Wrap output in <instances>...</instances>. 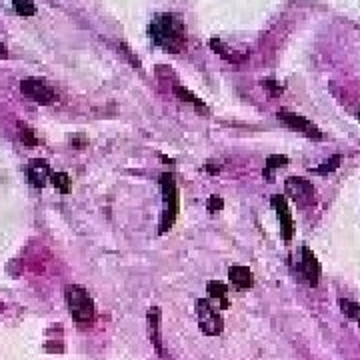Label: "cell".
<instances>
[{
	"label": "cell",
	"instance_id": "6da1fadb",
	"mask_svg": "<svg viewBox=\"0 0 360 360\" xmlns=\"http://www.w3.org/2000/svg\"><path fill=\"white\" fill-rule=\"evenodd\" d=\"M148 34L154 46L162 48L164 53L178 54L187 48L188 32L185 20L174 13H160L152 18Z\"/></svg>",
	"mask_w": 360,
	"mask_h": 360
},
{
	"label": "cell",
	"instance_id": "7a4b0ae2",
	"mask_svg": "<svg viewBox=\"0 0 360 360\" xmlns=\"http://www.w3.org/2000/svg\"><path fill=\"white\" fill-rule=\"evenodd\" d=\"M160 190H162V216H160V234L171 230L178 216V188L173 173L160 174Z\"/></svg>",
	"mask_w": 360,
	"mask_h": 360
},
{
	"label": "cell",
	"instance_id": "3957f363",
	"mask_svg": "<svg viewBox=\"0 0 360 360\" xmlns=\"http://www.w3.org/2000/svg\"><path fill=\"white\" fill-rule=\"evenodd\" d=\"M65 291H67V302L72 319L76 320L80 326L93 324L96 310H94V302L93 298H91V294L86 293L82 286H79V284H68Z\"/></svg>",
	"mask_w": 360,
	"mask_h": 360
},
{
	"label": "cell",
	"instance_id": "277c9868",
	"mask_svg": "<svg viewBox=\"0 0 360 360\" xmlns=\"http://www.w3.org/2000/svg\"><path fill=\"white\" fill-rule=\"evenodd\" d=\"M213 300L208 298H200L196 300V320H199V328L206 336H218L225 331V320L220 316V312L216 310Z\"/></svg>",
	"mask_w": 360,
	"mask_h": 360
},
{
	"label": "cell",
	"instance_id": "5b68a950",
	"mask_svg": "<svg viewBox=\"0 0 360 360\" xmlns=\"http://www.w3.org/2000/svg\"><path fill=\"white\" fill-rule=\"evenodd\" d=\"M284 192L294 200L298 208H312L316 204V190L312 182L302 176H288L284 180Z\"/></svg>",
	"mask_w": 360,
	"mask_h": 360
},
{
	"label": "cell",
	"instance_id": "8992f818",
	"mask_svg": "<svg viewBox=\"0 0 360 360\" xmlns=\"http://www.w3.org/2000/svg\"><path fill=\"white\" fill-rule=\"evenodd\" d=\"M279 120H282L288 128H293L296 133L305 134L307 138H312V140H322V133L316 124H312L307 116H300L296 112H288V110H280Z\"/></svg>",
	"mask_w": 360,
	"mask_h": 360
},
{
	"label": "cell",
	"instance_id": "52a82bcc",
	"mask_svg": "<svg viewBox=\"0 0 360 360\" xmlns=\"http://www.w3.org/2000/svg\"><path fill=\"white\" fill-rule=\"evenodd\" d=\"M20 93L25 94L27 98L39 102V105H53L56 100V94L54 91L39 79H27L20 82Z\"/></svg>",
	"mask_w": 360,
	"mask_h": 360
},
{
	"label": "cell",
	"instance_id": "ba28073f",
	"mask_svg": "<svg viewBox=\"0 0 360 360\" xmlns=\"http://www.w3.org/2000/svg\"><path fill=\"white\" fill-rule=\"evenodd\" d=\"M270 204H272V208L276 211V216H279L282 239H284V242H291L294 234V220H293V213H291V208H288V202H286L284 196L274 194V196L270 199Z\"/></svg>",
	"mask_w": 360,
	"mask_h": 360
},
{
	"label": "cell",
	"instance_id": "9c48e42d",
	"mask_svg": "<svg viewBox=\"0 0 360 360\" xmlns=\"http://www.w3.org/2000/svg\"><path fill=\"white\" fill-rule=\"evenodd\" d=\"M147 324H148V338L150 345L154 348L159 360H166V352L162 348V324H160V308L152 307L147 312Z\"/></svg>",
	"mask_w": 360,
	"mask_h": 360
},
{
	"label": "cell",
	"instance_id": "30bf717a",
	"mask_svg": "<svg viewBox=\"0 0 360 360\" xmlns=\"http://www.w3.org/2000/svg\"><path fill=\"white\" fill-rule=\"evenodd\" d=\"M300 254H302L300 256V274H302V279L307 280L308 286L316 288L320 280V262L308 246H302Z\"/></svg>",
	"mask_w": 360,
	"mask_h": 360
},
{
	"label": "cell",
	"instance_id": "8fae6325",
	"mask_svg": "<svg viewBox=\"0 0 360 360\" xmlns=\"http://www.w3.org/2000/svg\"><path fill=\"white\" fill-rule=\"evenodd\" d=\"M46 178H48V162L40 159L30 160V164H28V180H30V185L36 188H42L46 185Z\"/></svg>",
	"mask_w": 360,
	"mask_h": 360
},
{
	"label": "cell",
	"instance_id": "7c38bea8",
	"mask_svg": "<svg viewBox=\"0 0 360 360\" xmlns=\"http://www.w3.org/2000/svg\"><path fill=\"white\" fill-rule=\"evenodd\" d=\"M228 279L240 291H246V288H253L254 286L253 270L246 267H240V265L228 268Z\"/></svg>",
	"mask_w": 360,
	"mask_h": 360
},
{
	"label": "cell",
	"instance_id": "4fadbf2b",
	"mask_svg": "<svg viewBox=\"0 0 360 360\" xmlns=\"http://www.w3.org/2000/svg\"><path fill=\"white\" fill-rule=\"evenodd\" d=\"M206 291H208V296H211V300H216V307L222 308V310H227L230 305H228V288L225 282H220V280H211L208 284H206Z\"/></svg>",
	"mask_w": 360,
	"mask_h": 360
},
{
	"label": "cell",
	"instance_id": "5bb4252c",
	"mask_svg": "<svg viewBox=\"0 0 360 360\" xmlns=\"http://www.w3.org/2000/svg\"><path fill=\"white\" fill-rule=\"evenodd\" d=\"M173 93L178 100H182V102H190V105H194V107H196V110H204V112H206V105L200 100L199 96H194V94L190 93L188 88H185L182 84H173Z\"/></svg>",
	"mask_w": 360,
	"mask_h": 360
},
{
	"label": "cell",
	"instance_id": "9a60e30c",
	"mask_svg": "<svg viewBox=\"0 0 360 360\" xmlns=\"http://www.w3.org/2000/svg\"><path fill=\"white\" fill-rule=\"evenodd\" d=\"M286 164H288V159H286L284 154H270V156L267 159L265 173H262L265 180L272 182V180H274V178H272V173H274V171H279V168H284Z\"/></svg>",
	"mask_w": 360,
	"mask_h": 360
},
{
	"label": "cell",
	"instance_id": "2e32d148",
	"mask_svg": "<svg viewBox=\"0 0 360 360\" xmlns=\"http://www.w3.org/2000/svg\"><path fill=\"white\" fill-rule=\"evenodd\" d=\"M211 48H213L214 53L220 54V56H222L225 60H228V62H234V65H239V62H242V60L246 58L244 54H234V53L230 54L227 48L222 46V42H220V40H216V39L211 40Z\"/></svg>",
	"mask_w": 360,
	"mask_h": 360
},
{
	"label": "cell",
	"instance_id": "e0dca14e",
	"mask_svg": "<svg viewBox=\"0 0 360 360\" xmlns=\"http://www.w3.org/2000/svg\"><path fill=\"white\" fill-rule=\"evenodd\" d=\"M338 305H340L342 312L347 314L348 319H352L356 324H360V305L352 302V300H345V298H340V300H338Z\"/></svg>",
	"mask_w": 360,
	"mask_h": 360
},
{
	"label": "cell",
	"instance_id": "ac0fdd59",
	"mask_svg": "<svg viewBox=\"0 0 360 360\" xmlns=\"http://www.w3.org/2000/svg\"><path fill=\"white\" fill-rule=\"evenodd\" d=\"M14 11L20 14V16H32L36 14V6L32 0H13Z\"/></svg>",
	"mask_w": 360,
	"mask_h": 360
},
{
	"label": "cell",
	"instance_id": "d6986e66",
	"mask_svg": "<svg viewBox=\"0 0 360 360\" xmlns=\"http://www.w3.org/2000/svg\"><path fill=\"white\" fill-rule=\"evenodd\" d=\"M340 154H334L333 159H328L326 162H322V166H319V168H314L312 173L314 174H328L333 173V171H336L338 166H340Z\"/></svg>",
	"mask_w": 360,
	"mask_h": 360
},
{
	"label": "cell",
	"instance_id": "ffe728a7",
	"mask_svg": "<svg viewBox=\"0 0 360 360\" xmlns=\"http://www.w3.org/2000/svg\"><path fill=\"white\" fill-rule=\"evenodd\" d=\"M53 185L58 188L62 194H68V192H70V178H68V174L65 173L53 174Z\"/></svg>",
	"mask_w": 360,
	"mask_h": 360
},
{
	"label": "cell",
	"instance_id": "44dd1931",
	"mask_svg": "<svg viewBox=\"0 0 360 360\" xmlns=\"http://www.w3.org/2000/svg\"><path fill=\"white\" fill-rule=\"evenodd\" d=\"M18 131H20V140H22L25 145H28V147H36V145H39L36 136H34V133H32V131L28 128L27 124L18 122Z\"/></svg>",
	"mask_w": 360,
	"mask_h": 360
},
{
	"label": "cell",
	"instance_id": "7402d4cb",
	"mask_svg": "<svg viewBox=\"0 0 360 360\" xmlns=\"http://www.w3.org/2000/svg\"><path fill=\"white\" fill-rule=\"evenodd\" d=\"M262 86L268 91V96H270V98H276V96H280V94L284 93V88L280 86L276 80H265Z\"/></svg>",
	"mask_w": 360,
	"mask_h": 360
},
{
	"label": "cell",
	"instance_id": "603a6c76",
	"mask_svg": "<svg viewBox=\"0 0 360 360\" xmlns=\"http://www.w3.org/2000/svg\"><path fill=\"white\" fill-rule=\"evenodd\" d=\"M225 208V200H222V196H211L208 199V202H206V211L208 213H220Z\"/></svg>",
	"mask_w": 360,
	"mask_h": 360
},
{
	"label": "cell",
	"instance_id": "cb8c5ba5",
	"mask_svg": "<svg viewBox=\"0 0 360 360\" xmlns=\"http://www.w3.org/2000/svg\"><path fill=\"white\" fill-rule=\"evenodd\" d=\"M359 119H360V112H359Z\"/></svg>",
	"mask_w": 360,
	"mask_h": 360
}]
</instances>
